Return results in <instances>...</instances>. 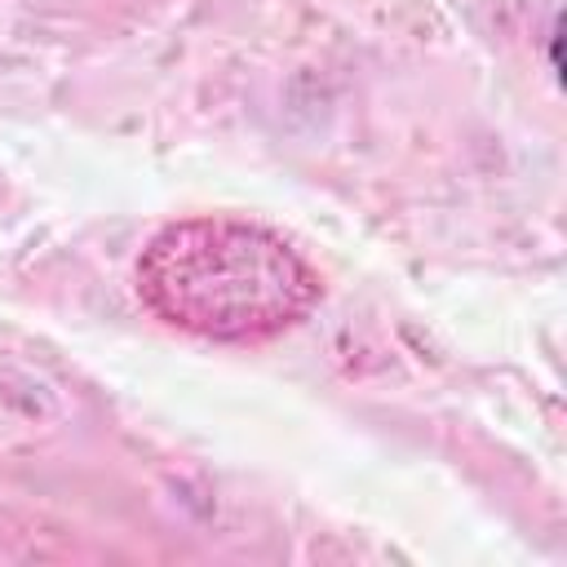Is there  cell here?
<instances>
[{
  "label": "cell",
  "mask_w": 567,
  "mask_h": 567,
  "mask_svg": "<svg viewBox=\"0 0 567 567\" xmlns=\"http://www.w3.org/2000/svg\"><path fill=\"white\" fill-rule=\"evenodd\" d=\"M137 297L177 332L257 346L297 328L323 297V284L270 226L244 217H182L142 248Z\"/></svg>",
  "instance_id": "obj_1"
}]
</instances>
